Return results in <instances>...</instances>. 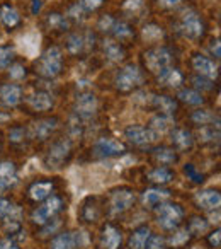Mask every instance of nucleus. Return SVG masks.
<instances>
[{
    "instance_id": "nucleus-43",
    "label": "nucleus",
    "mask_w": 221,
    "mask_h": 249,
    "mask_svg": "<svg viewBox=\"0 0 221 249\" xmlns=\"http://www.w3.org/2000/svg\"><path fill=\"white\" fill-rule=\"evenodd\" d=\"M16 208L9 203L7 200H0V217H7V215H12Z\"/></svg>"
},
{
    "instance_id": "nucleus-36",
    "label": "nucleus",
    "mask_w": 221,
    "mask_h": 249,
    "mask_svg": "<svg viewBox=\"0 0 221 249\" xmlns=\"http://www.w3.org/2000/svg\"><path fill=\"white\" fill-rule=\"evenodd\" d=\"M192 120L199 124H206V123H209V121H213L214 116L209 111H196V113L192 114Z\"/></svg>"
},
{
    "instance_id": "nucleus-48",
    "label": "nucleus",
    "mask_w": 221,
    "mask_h": 249,
    "mask_svg": "<svg viewBox=\"0 0 221 249\" xmlns=\"http://www.w3.org/2000/svg\"><path fill=\"white\" fill-rule=\"evenodd\" d=\"M186 173L189 174L190 178H192V181H203V176H199V174L194 171V167L192 166H187L186 167Z\"/></svg>"
},
{
    "instance_id": "nucleus-31",
    "label": "nucleus",
    "mask_w": 221,
    "mask_h": 249,
    "mask_svg": "<svg viewBox=\"0 0 221 249\" xmlns=\"http://www.w3.org/2000/svg\"><path fill=\"white\" fill-rule=\"evenodd\" d=\"M172 124V120H170L169 116H155L152 120V130L153 132H165V130H169V126Z\"/></svg>"
},
{
    "instance_id": "nucleus-3",
    "label": "nucleus",
    "mask_w": 221,
    "mask_h": 249,
    "mask_svg": "<svg viewBox=\"0 0 221 249\" xmlns=\"http://www.w3.org/2000/svg\"><path fill=\"white\" fill-rule=\"evenodd\" d=\"M145 62L152 72H160V70L170 67L172 55H170V52L165 48H155L145 53Z\"/></svg>"
},
{
    "instance_id": "nucleus-5",
    "label": "nucleus",
    "mask_w": 221,
    "mask_h": 249,
    "mask_svg": "<svg viewBox=\"0 0 221 249\" xmlns=\"http://www.w3.org/2000/svg\"><path fill=\"white\" fill-rule=\"evenodd\" d=\"M180 29L187 38H199L203 35V22H201L199 16L192 11H186L182 16V22H180Z\"/></svg>"
},
{
    "instance_id": "nucleus-21",
    "label": "nucleus",
    "mask_w": 221,
    "mask_h": 249,
    "mask_svg": "<svg viewBox=\"0 0 221 249\" xmlns=\"http://www.w3.org/2000/svg\"><path fill=\"white\" fill-rule=\"evenodd\" d=\"M77 241L79 239L75 237L70 232H65V234H60L58 237L53 241V249H75Z\"/></svg>"
},
{
    "instance_id": "nucleus-38",
    "label": "nucleus",
    "mask_w": 221,
    "mask_h": 249,
    "mask_svg": "<svg viewBox=\"0 0 221 249\" xmlns=\"http://www.w3.org/2000/svg\"><path fill=\"white\" fill-rule=\"evenodd\" d=\"M143 36H145V39L153 41V39L162 38V31H160V28H157V26H146V28L143 29Z\"/></svg>"
},
{
    "instance_id": "nucleus-1",
    "label": "nucleus",
    "mask_w": 221,
    "mask_h": 249,
    "mask_svg": "<svg viewBox=\"0 0 221 249\" xmlns=\"http://www.w3.org/2000/svg\"><path fill=\"white\" fill-rule=\"evenodd\" d=\"M62 70V52L56 46L49 48L39 62V72L46 77H55Z\"/></svg>"
},
{
    "instance_id": "nucleus-49",
    "label": "nucleus",
    "mask_w": 221,
    "mask_h": 249,
    "mask_svg": "<svg viewBox=\"0 0 221 249\" xmlns=\"http://www.w3.org/2000/svg\"><path fill=\"white\" fill-rule=\"evenodd\" d=\"M221 232L220 231H216L214 234H211V237H209V242L214 246V248H220V239H221Z\"/></svg>"
},
{
    "instance_id": "nucleus-51",
    "label": "nucleus",
    "mask_w": 221,
    "mask_h": 249,
    "mask_svg": "<svg viewBox=\"0 0 221 249\" xmlns=\"http://www.w3.org/2000/svg\"><path fill=\"white\" fill-rule=\"evenodd\" d=\"M201 135L204 137V140H211V139H214V130L213 128H203L201 130Z\"/></svg>"
},
{
    "instance_id": "nucleus-28",
    "label": "nucleus",
    "mask_w": 221,
    "mask_h": 249,
    "mask_svg": "<svg viewBox=\"0 0 221 249\" xmlns=\"http://www.w3.org/2000/svg\"><path fill=\"white\" fill-rule=\"evenodd\" d=\"M152 101L160 107V109L165 111L167 114H172L174 111H175V103H174L170 97H167V96H153Z\"/></svg>"
},
{
    "instance_id": "nucleus-27",
    "label": "nucleus",
    "mask_w": 221,
    "mask_h": 249,
    "mask_svg": "<svg viewBox=\"0 0 221 249\" xmlns=\"http://www.w3.org/2000/svg\"><path fill=\"white\" fill-rule=\"evenodd\" d=\"M104 52H106V55L109 56L110 60H114V62H119V60H123V56H125L123 48L114 41H106V43H104Z\"/></svg>"
},
{
    "instance_id": "nucleus-41",
    "label": "nucleus",
    "mask_w": 221,
    "mask_h": 249,
    "mask_svg": "<svg viewBox=\"0 0 221 249\" xmlns=\"http://www.w3.org/2000/svg\"><path fill=\"white\" fill-rule=\"evenodd\" d=\"M79 5L83 11H94L102 5V0H79Z\"/></svg>"
},
{
    "instance_id": "nucleus-16",
    "label": "nucleus",
    "mask_w": 221,
    "mask_h": 249,
    "mask_svg": "<svg viewBox=\"0 0 221 249\" xmlns=\"http://www.w3.org/2000/svg\"><path fill=\"white\" fill-rule=\"evenodd\" d=\"M17 181V174H16L14 164L11 162H2L0 164V188H9Z\"/></svg>"
},
{
    "instance_id": "nucleus-6",
    "label": "nucleus",
    "mask_w": 221,
    "mask_h": 249,
    "mask_svg": "<svg viewBox=\"0 0 221 249\" xmlns=\"http://www.w3.org/2000/svg\"><path fill=\"white\" fill-rule=\"evenodd\" d=\"M126 139H129V142L136 143V145H148V143L155 142L157 133L152 128H145V126H129L126 128Z\"/></svg>"
},
{
    "instance_id": "nucleus-13",
    "label": "nucleus",
    "mask_w": 221,
    "mask_h": 249,
    "mask_svg": "<svg viewBox=\"0 0 221 249\" xmlns=\"http://www.w3.org/2000/svg\"><path fill=\"white\" fill-rule=\"evenodd\" d=\"M68 150H70L68 142H58L56 145H53L48 154V164L53 167H58L65 160V157L68 156Z\"/></svg>"
},
{
    "instance_id": "nucleus-11",
    "label": "nucleus",
    "mask_w": 221,
    "mask_h": 249,
    "mask_svg": "<svg viewBox=\"0 0 221 249\" xmlns=\"http://www.w3.org/2000/svg\"><path fill=\"white\" fill-rule=\"evenodd\" d=\"M192 65H194V69L201 73V75L207 77V79H216L218 69L209 58H206V56H203V55H196L192 60Z\"/></svg>"
},
{
    "instance_id": "nucleus-32",
    "label": "nucleus",
    "mask_w": 221,
    "mask_h": 249,
    "mask_svg": "<svg viewBox=\"0 0 221 249\" xmlns=\"http://www.w3.org/2000/svg\"><path fill=\"white\" fill-rule=\"evenodd\" d=\"M83 43H85V39H83V36H80V35H73V36H70V39H68V50L72 53H79V52H82L83 50Z\"/></svg>"
},
{
    "instance_id": "nucleus-54",
    "label": "nucleus",
    "mask_w": 221,
    "mask_h": 249,
    "mask_svg": "<svg viewBox=\"0 0 221 249\" xmlns=\"http://www.w3.org/2000/svg\"><path fill=\"white\" fill-rule=\"evenodd\" d=\"M58 225H60V222H56L55 225H48V227H46L45 231H43V234H45V235H46V234H49V232H53V231H55V229L58 227Z\"/></svg>"
},
{
    "instance_id": "nucleus-47",
    "label": "nucleus",
    "mask_w": 221,
    "mask_h": 249,
    "mask_svg": "<svg viewBox=\"0 0 221 249\" xmlns=\"http://www.w3.org/2000/svg\"><path fill=\"white\" fill-rule=\"evenodd\" d=\"M192 82H194V86L199 87V89H206V90L213 89V84H211V82H206V80H201L199 77H196V79H194Z\"/></svg>"
},
{
    "instance_id": "nucleus-34",
    "label": "nucleus",
    "mask_w": 221,
    "mask_h": 249,
    "mask_svg": "<svg viewBox=\"0 0 221 249\" xmlns=\"http://www.w3.org/2000/svg\"><path fill=\"white\" fill-rule=\"evenodd\" d=\"M14 58V48L12 46H0V67H7Z\"/></svg>"
},
{
    "instance_id": "nucleus-35",
    "label": "nucleus",
    "mask_w": 221,
    "mask_h": 249,
    "mask_svg": "<svg viewBox=\"0 0 221 249\" xmlns=\"http://www.w3.org/2000/svg\"><path fill=\"white\" fill-rule=\"evenodd\" d=\"M112 31L116 33V36H119V38H128V36H131V29H129L128 24H125V22H112Z\"/></svg>"
},
{
    "instance_id": "nucleus-26",
    "label": "nucleus",
    "mask_w": 221,
    "mask_h": 249,
    "mask_svg": "<svg viewBox=\"0 0 221 249\" xmlns=\"http://www.w3.org/2000/svg\"><path fill=\"white\" fill-rule=\"evenodd\" d=\"M53 190V184L51 183H36L34 186L31 188V196L34 198V200H45L46 196H48L49 193H51Z\"/></svg>"
},
{
    "instance_id": "nucleus-53",
    "label": "nucleus",
    "mask_w": 221,
    "mask_h": 249,
    "mask_svg": "<svg viewBox=\"0 0 221 249\" xmlns=\"http://www.w3.org/2000/svg\"><path fill=\"white\" fill-rule=\"evenodd\" d=\"M162 2V5H165V7H174V5H177L180 2V0H160Z\"/></svg>"
},
{
    "instance_id": "nucleus-40",
    "label": "nucleus",
    "mask_w": 221,
    "mask_h": 249,
    "mask_svg": "<svg viewBox=\"0 0 221 249\" xmlns=\"http://www.w3.org/2000/svg\"><path fill=\"white\" fill-rule=\"evenodd\" d=\"M48 22H49V26H51V28H56V29L66 28V21L63 19V16H60V14H51V16H49V19H48Z\"/></svg>"
},
{
    "instance_id": "nucleus-23",
    "label": "nucleus",
    "mask_w": 221,
    "mask_h": 249,
    "mask_svg": "<svg viewBox=\"0 0 221 249\" xmlns=\"http://www.w3.org/2000/svg\"><path fill=\"white\" fill-rule=\"evenodd\" d=\"M172 142L180 149H189L192 145V135L187 130H175L172 133Z\"/></svg>"
},
{
    "instance_id": "nucleus-33",
    "label": "nucleus",
    "mask_w": 221,
    "mask_h": 249,
    "mask_svg": "<svg viewBox=\"0 0 221 249\" xmlns=\"http://www.w3.org/2000/svg\"><path fill=\"white\" fill-rule=\"evenodd\" d=\"M155 157L160 160V162H163V164H172V162H175V159H177L175 154H174V150H170V149L157 150Z\"/></svg>"
},
{
    "instance_id": "nucleus-14",
    "label": "nucleus",
    "mask_w": 221,
    "mask_h": 249,
    "mask_svg": "<svg viewBox=\"0 0 221 249\" xmlns=\"http://www.w3.org/2000/svg\"><path fill=\"white\" fill-rule=\"evenodd\" d=\"M133 201H135V195H133L131 191H128V190L118 191V193H114V196H112V210H114L116 213H118V212H125L131 207Z\"/></svg>"
},
{
    "instance_id": "nucleus-20",
    "label": "nucleus",
    "mask_w": 221,
    "mask_h": 249,
    "mask_svg": "<svg viewBox=\"0 0 221 249\" xmlns=\"http://www.w3.org/2000/svg\"><path fill=\"white\" fill-rule=\"evenodd\" d=\"M28 101L36 111H46V109H49L53 104L51 96H49L48 92H36V94H32Z\"/></svg>"
},
{
    "instance_id": "nucleus-18",
    "label": "nucleus",
    "mask_w": 221,
    "mask_h": 249,
    "mask_svg": "<svg viewBox=\"0 0 221 249\" xmlns=\"http://www.w3.org/2000/svg\"><path fill=\"white\" fill-rule=\"evenodd\" d=\"M121 244V234L118 229L114 227H106L102 235V246L104 249H118Z\"/></svg>"
},
{
    "instance_id": "nucleus-12",
    "label": "nucleus",
    "mask_w": 221,
    "mask_h": 249,
    "mask_svg": "<svg viewBox=\"0 0 221 249\" xmlns=\"http://www.w3.org/2000/svg\"><path fill=\"white\" fill-rule=\"evenodd\" d=\"M21 97H22V90L19 86L5 84V86L0 87V99H2L4 104H7V106H16L21 101Z\"/></svg>"
},
{
    "instance_id": "nucleus-8",
    "label": "nucleus",
    "mask_w": 221,
    "mask_h": 249,
    "mask_svg": "<svg viewBox=\"0 0 221 249\" xmlns=\"http://www.w3.org/2000/svg\"><path fill=\"white\" fill-rule=\"evenodd\" d=\"M62 208V200L56 196H53L51 200H48V203L43 205V207H39L38 210L34 212V215H32V220L36 222V224H46L48 222L49 217H53V215L56 213V212Z\"/></svg>"
},
{
    "instance_id": "nucleus-39",
    "label": "nucleus",
    "mask_w": 221,
    "mask_h": 249,
    "mask_svg": "<svg viewBox=\"0 0 221 249\" xmlns=\"http://www.w3.org/2000/svg\"><path fill=\"white\" fill-rule=\"evenodd\" d=\"M187 239H189V232H187V231H179V232H175L172 237H170V244H172V246H180V244H184Z\"/></svg>"
},
{
    "instance_id": "nucleus-46",
    "label": "nucleus",
    "mask_w": 221,
    "mask_h": 249,
    "mask_svg": "<svg viewBox=\"0 0 221 249\" xmlns=\"http://www.w3.org/2000/svg\"><path fill=\"white\" fill-rule=\"evenodd\" d=\"M112 22H114V21H112L109 16H106V18L100 19L99 26H100V29H102V31H109V29L112 28Z\"/></svg>"
},
{
    "instance_id": "nucleus-9",
    "label": "nucleus",
    "mask_w": 221,
    "mask_h": 249,
    "mask_svg": "<svg viewBox=\"0 0 221 249\" xmlns=\"http://www.w3.org/2000/svg\"><path fill=\"white\" fill-rule=\"evenodd\" d=\"M75 109L77 114L82 118H92V114L95 113L97 109V99L94 94H80L77 97V103H75Z\"/></svg>"
},
{
    "instance_id": "nucleus-10",
    "label": "nucleus",
    "mask_w": 221,
    "mask_h": 249,
    "mask_svg": "<svg viewBox=\"0 0 221 249\" xmlns=\"http://www.w3.org/2000/svg\"><path fill=\"white\" fill-rule=\"evenodd\" d=\"M123 150H125V145L114 139H100L95 143V152L99 156H116V154H121Z\"/></svg>"
},
{
    "instance_id": "nucleus-19",
    "label": "nucleus",
    "mask_w": 221,
    "mask_h": 249,
    "mask_svg": "<svg viewBox=\"0 0 221 249\" xmlns=\"http://www.w3.org/2000/svg\"><path fill=\"white\" fill-rule=\"evenodd\" d=\"M55 128H56V120H43L32 126V133H34L36 139L45 140V139H48V135Z\"/></svg>"
},
{
    "instance_id": "nucleus-7",
    "label": "nucleus",
    "mask_w": 221,
    "mask_h": 249,
    "mask_svg": "<svg viewBox=\"0 0 221 249\" xmlns=\"http://www.w3.org/2000/svg\"><path fill=\"white\" fill-rule=\"evenodd\" d=\"M39 46H41V36L38 33H29L19 38V48L29 58H34L39 53Z\"/></svg>"
},
{
    "instance_id": "nucleus-52",
    "label": "nucleus",
    "mask_w": 221,
    "mask_h": 249,
    "mask_svg": "<svg viewBox=\"0 0 221 249\" xmlns=\"http://www.w3.org/2000/svg\"><path fill=\"white\" fill-rule=\"evenodd\" d=\"M21 137H22V130L21 128L12 130V132H11V140H12V142H19V140H22Z\"/></svg>"
},
{
    "instance_id": "nucleus-24",
    "label": "nucleus",
    "mask_w": 221,
    "mask_h": 249,
    "mask_svg": "<svg viewBox=\"0 0 221 249\" xmlns=\"http://www.w3.org/2000/svg\"><path fill=\"white\" fill-rule=\"evenodd\" d=\"M169 191H162V190H148L145 191V195H143V201H145L146 207H153L155 203H158V201L165 200V198H169Z\"/></svg>"
},
{
    "instance_id": "nucleus-22",
    "label": "nucleus",
    "mask_w": 221,
    "mask_h": 249,
    "mask_svg": "<svg viewBox=\"0 0 221 249\" xmlns=\"http://www.w3.org/2000/svg\"><path fill=\"white\" fill-rule=\"evenodd\" d=\"M150 237V231L146 227H142L131 235L129 239V249H143L146 244V239Z\"/></svg>"
},
{
    "instance_id": "nucleus-50",
    "label": "nucleus",
    "mask_w": 221,
    "mask_h": 249,
    "mask_svg": "<svg viewBox=\"0 0 221 249\" xmlns=\"http://www.w3.org/2000/svg\"><path fill=\"white\" fill-rule=\"evenodd\" d=\"M0 249H19L11 239H5V241H0Z\"/></svg>"
},
{
    "instance_id": "nucleus-25",
    "label": "nucleus",
    "mask_w": 221,
    "mask_h": 249,
    "mask_svg": "<svg viewBox=\"0 0 221 249\" xmlns=\"http://www.w3.org/2000/svg\"><path fill=\"white\" fill-rule=\"evenodd\" d=\"M0 18H2V21H4L9 28H12V26H16L19 21H21L19 12L16 11V9L9 7V5H4V7H2V11H0Z\"/></svg>"
},
{
    "instance_id": "nucleus-15",
    "label": "nucleus",
    "mask_w": 221,
    "mask_h": 249,
    "mask_svg": "<svg viewBox=\"0 0 221 249\" xmlns=\"http://www.w3.org/2000/svg\"><path fill=\"white\" fill-rule=\"evenodd\" d=\"M196 200L203 208H218L221 203L220 193H218V191H213V190L199 191V193L196 195Z\"/></svg>"
},
{
    "instance_id": "nucleus-45",
    "label": "nucleus",
    "mask_w": 221,
    "mask_h": 249,
    "mask_svg": "<svg viewBox=\"0 0 221 249\" xmlns=\"http://www.w3.org/2000/svg\"><path fill=\"white\" fill-rule=\"evenodd\" d=\"M24 73H26V70H24V67H21V65H14L11 69V77H14V79H21V77H24Z\"/></svg>"
},
{
    "instance_id": "nucleus-42",
    "label": "nucleus",
    "mask_w": 221,
    "mask_h": 249,
    "mask_svg": "<svg viewBox=\"0 0 221 249\" xmlns=\"http://www.w3.org/2000/svg\"><path fill=\"white\" fill-rule=\"evenodd\" d=\"M148 241V249H163V239L160 235H152V237L146 239Z\"/></svg>"
},
{
    "instance_id": "nucleus-4",
    "label": "nucleus",
    "mask_w": 221,
    "mask_h": 249,
    "mask_svg": "<svg viewBox=\"0 0 221 249\" xmlns=\"http://www.w3.org/2000/svg\"><path fill=\"white\" fill-rule=\"evenodd\" d=\"M157 217H158V224L163 229H174L182 218V210L177 205H162L157 210Z\"/></svg>"
},
{
    "instance_id": "nucleus-2",
    "label": "nucleus",
    "mask_w": 221,
    "mask_h": 249,
    "mask_svg": "<svg viewBox=\"0 0 221 249\" xmlns=\"http://www.w3.org/2000/svg\"><path fill=\"white\" fill-rule=\"evenodd\" d=\"M143 80L142 72L136 65H126L116 77V87L119 90H131L133 87L140 86Z\"/></svg>"
},
{
    "instance_id": "nucleus-30",
    "label": "nucleus",
    "mask_w": 221,
    "mask_h": 249,
    "mask_svg": "<svg viewBox=\"0 0 221 249\" xmlns=\"http://www.w3.org/2000/svg\"><path fill=\"white\" fill-rule=\"evenodd\" d=\"M179 97L187 104H194V106H197V104H203V97H201V94L196 92V90H190V89L180 90Z\"/></svg>"
},
{
    "instance_id": "nucleus-44",
    "label": "nucleus",
    "mask_w": 221,
    "mask_h": 249,
    "mask_svg": "<svg viewBox=\"0 0 221 249\" xmlns=\"http://www.w3.org/2000/svg\"><path fill=\"white\" fill-rule=\"evenodd\" d=\"M143 7V2L142 0H126V4H125V9L126 11H138V9Z\"/></svg>"
},
{
    "instance_id": "nucleus-37",
    "label": "nucleus",
    "mask_w": 221,
    "mask_h": 249,
    "mask_svg": "<svg viewBox=\"0 0 221 249\" xmlns=\"http://www.w3.org/2000/svg\"><path fill=\"white\" fill-rule=\"evenodd\" d=\"M207 227V224L204 222V218H199V217H194L192 220H190V227L189 231L194 232V234H201V232H204Z\"/></svg>"
},
{
    "instance_id": "nucleus-55",
    "label": "nucleus",
    "mask_w": 221,
    "mask_h": 249,
    "mask_svg": "<svg viewBox=\"0 0 221 249\" xmlns=\"http://www.w3.org/2000/svg\"><path fill=\"white\" fill-rule=\"evenodd\" d=\"M32 2H34V5H32V12H38L39 9H41V4H39L41 0H32Z\"/></svg>"
},
{
    "instance_id": "nucleus-29",
    "label": "nucleus",
    "mask_w": 221,
    "mask_h": 249,
    "mask_svg": "<svg viewBox=\"0 0 221 249\" xmlns=\"http://www.w3.org/2000/svg\"><path fill=\"white\" fill-rule=\"evenodd\" d=\"M150 179L153 181V183H169L170 179H172V173H170L169 169H165V167H160V169H155L150 173Z\"/></svg>"
},
{
    "instance_id": "nucleus-17",
    "label": "nucleus",
    "mask_w": 221,
    "mask_h": 249,
    "mask_svg": "<svg viewBox=\"0 0 221 249\" xmlns=\"http://www.w3.org/2000/svg\"><path fill=\"white\" fill-rule=\"evenodd\" d=\"M158 79L160 82H163L165 86L170 87H179L182 84V75L177 69H172V67H167V69L160 70L158 72Z\"/></svg>"
}]
</instances>
